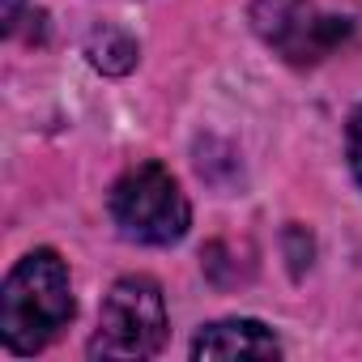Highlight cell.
<instances>
[{
	"instance_id": "8992f818",
	"label": "cell",
	"mask_w": 362,
	"mask_h": 362,
	"mask_svg": "<svg viewBox=\"0 0 362 362\" xmlns=\"http://www.w3.org/2000/svg\"><path fill=\"white\" fill-rule=\"evenodd\" d=\"M90 64L103 69V73H128L136 64V43L128 35H115V30H103L90 39Z\"/></svg>"
},
{
	"instance_id": "6da1fadb",
	"label": "cell",
	"mask_w": 362,
	"mask_h": 362,
	"mask_svg": "<svg viewBox=\"0 0 362 362\" xmlns=\"http://www.w3.org/2000/svg\"><path fill=\"white\" fill-rule=\"evenodd\" d=\"M73 286H69V264L52 252L39 247L18 260V269L5 277L0 290V337L13 354H39L69 320H73Z\"/></svg>"
},
{
	"instance_id": "277c9868",
	"label": "cell",
	"mask_w": 362,
	"mask_h": 362,
	"mask_svg": "<svg viewBox=\"0 0 362 362\" xmlns=\"http://www.w3.org/2000/svg\"><path fill=\"white\" fill-rule=\"evenodd\" d=\"M252 30L286 60V64H320L349 39V22L324 13L315 0H256Z\"/></svg>"
},
{
	"instance_id": "5b68a950",
	"label": "cell",
	"mask_w": 362,
	"mask_h": 362,
	"mask_svg": "<svg viewBox=\"0 0 362 362\" xmlns=\"http://www.w3.org/2000/svg\"><path fill=\"white\" fill-rule=\"evenodd\" d=\"M197 358H277L281 345L260 320H218L197 332Z\"/></svg>"
},
{
	"instance_id": "52a82bcc",
	"label": "cell",
	"mask_w": 362,
	"mask_h": 362,
	"mask_svg": "<svg viewBox=\"0 0 362 362\" xmlns=\"http://www.w3.org/2000/svg\"><path fill=\"white\" fill-rule=\"evenodd\" d=\"M349 166H354L358 184H362V111L349 119Z\"/></svg>"
},
{
	"instance_id": "7a4b0ae2",
	"label": "cell",
	"mask_w": 362,
	"mask_h": 362,
	"mask_svg": "<svg viewBox=\"0 0 362 362\" xmlns=\"http://www.w3.org/2000/svg\"><path fill=\"white\" fill-rule=\"evenodd\" d=\"M107 205H111V222L119 226V235L132 243H149V247L179 243L192 222V205L179 188V179L158 162H141L128 175H119Z\"/></svg>"
},
{
	"instance_id": "3957f363",
	"label": "cell",
	"mask_w": 362,
	"mask_h": 362,
	"mask_svg": "<svg viewBox=\"0 0 362 362\" xmlns=\"http://www.w3.org/2000/svg\"><path fill=\"white\" fill-rule=\"evenodd\" d=\"M166 341V303L158 281L124 277L111 286L98 332L90 337V358H149Z\"/></svg>"
}]
</instances>
